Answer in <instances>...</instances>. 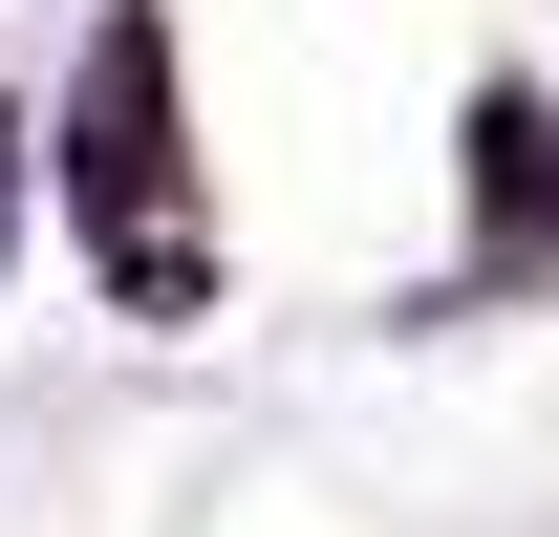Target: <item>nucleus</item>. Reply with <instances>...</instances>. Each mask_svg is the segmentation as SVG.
Here are the masks:
<instances>
[{
	"instance_id": "f257e3e1",
	"label": "nucleus",
	"mask_w": 559,
	"mask_h": 537,
	"mask_svg": "<svg viewBox=\"0 0 559 537\" xmlns=\"http://www.w3.org/2000/svg\"><path fill=\"white\" fill-rule=\"evenodd\" d=\"M66 215H86V237H173V22H108V44H86Z\"/></svg>"
},
{
	"instance_id": "f03ea898",
	"label": "nucleus",
	"mask_w": 559,
	"mask_h": 537,
	"mask_svg": "<svg viewBox=\"0 0 559 537\" xmlns=\"http://www.w3.org/2000/svg\"><path fill=\"white\" fill-rule=\"evenodd\" d=\"M474 215H495V259H538V215H559V130H538V86H474Z\"/></svg>"
}]
</instances>
